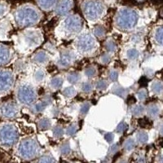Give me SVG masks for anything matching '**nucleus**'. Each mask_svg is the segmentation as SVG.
Here are the masks:
<instances>
[{
	"label": "nucleus",
	"instance_id": "obj_1",
	"mask_svg": "<svg viewBox=\"0 0 163 163\" xmlns=\"http://www.w3.org/2000/svg\"><path fill=\"white\" fill-rule=\"evenodd\" d=\"M138 21V15L134 10L124 8L117 16V25L120 29L129 30L136 26Z\"/></svg>",
	"mask_w": 163,
	"mask_h": 163
},
{
	"label": "nucleus",
	"instance_id": "obj_2",
	"mask_svg": "<svg viewBox=\"0 0 163 163\" xmlns=\"http://www.w3.org/2000/svg\"><path fill=\"white\" fill-rule=\"evenodd\" d=\"M38 20V14L31 8H24L20 9L16 13V21L22 27L34 25Z\"/></svg>",
	"mask_w": 163,
	"mask_h": 163
},
{
	"label": "nucleus",
	"instance_id": "obj_3",
	"mask_svg": "<svg viewBox=\"0 0 163 163\" xmlns=\"http://www.w3.org/2000/svg\"><path fill=\"white\" fill-rule=\"evenodd\" d=\"M83 12L87 19L95 21L100 18L104 12V5L99 1H87L83 5Z\"/></svg>",
	"mask_w": 163,
	"mask_h": 163
},
{
	"label": "nucleus",
	"instance_id": "obj_4",
	"mask_svg": "<svg viewBox=\"0 0 163 163\" xmlns=\"http://www.w3.org/2000/svg\"><path fill=\"white\" fill-rule=\"evenodd\" d=\"M95 38L89 34H82L76 40V47L82 53H89L95 48Z\"/></svg>",
	"mask_w": 163,
	"mask_h": 163
},
{
	"label": "nucleus",
	"instance_id": "obj_5",
	"mask_svg": "<svg viewBox=\"0 0 163 163\" xmlns=\"http://www.w3.org/2000/svg\"><path fill=\"white\" fill-rule=\"evenodd\" d=\"M17 131L11 125H5L0 130V141L5 145H12L17 140Z\"/></svg>",
	"mask_w": 163,
	"mask_h": 163
},
{
	"label": "nucleus",
	"instance_id": "obj_6",
	"mask_svg": "<svg viewBox=\"0 0 163 163\" xmlns=\"http://www.w3.org/2000/svg\"><path fill=\"white\" fill-rule=\"evenodd\" d=\"M18 100L24 104H32L36 99V93L34 89L29 85H22L17 91Z\"/></svg>",
	"mask_w": 163,
	"mask_h": 163
},
{
	"label": "nucleus",
	"instance_id": "obj_7",
	"mask_svg": "<svg viewBox=\"0 0 163 163\" xmlns=\"http://www.w3.org/2000/svg\"><path fill=\"white\" fill-rule=\"evenodd\" d=\"M38 150V145L34 140H25L20 145L19 152L25 158H31L35 156Z\"/></svg>",
	"mask_w": 163,
	"mask_h": 163
},
{
	"label": "nucleus",
	"instance_id": "obj_8",
	"mask_svg": "<svg viewBox=\"0 0 163 163\" xmlns=\"http://www.w3.org/2000/svg\"><path fill=\"white\" fill-rule=\"evenodd\" d=\"M82 26V20L79 16H75V15L69 16L64 21V28L70 34H74V33L79 32Z\"/></svg>",
	"mask_w": 163,
	"mask_h": 163
},
{
	"label": "nucleus",
	"instance_id": "obj_9",
	"mask_svg": "<svg viewBox=\"0 0 163 163\" xmlns=\"http://www.w3.org/2000/svg\"><path fill=\"white\" fill-rule=\"evenodd\" d=\"M13 83V76L9 72H0V91L9 90Z\"/></svg>",
	"mask_w": 163,
	"mask_h": 163
},
{
	"label": "nucleus",
	"instance_id": "obj_10",
	"mask_svg": "<svg viewBox=\"0 0 163 163\" xmlns=\"http://www.w3.org/2000/svg\"><path fill=\"white\" fill-rule=\"evenodd\" d=\"M75 59L74 54L71 51H64L60 55V58L57 61V64L60 68H67L73 62Z\"/></svg>",
	"mask_w": 163,
	"mask_h": 163
},
{
	"label": "nucleus",
	"instance_id": "obj_11",
	"mask_svg": "<svg viewBox=\"0 0 163 163\" xmlns=\"http://www.w3.org/2000/svg\"><path fill=\"white\" fill-rule=\"evenodd\" d=\"M25 41L28 43V45L30 47H35L38 46L41 42H42V37L40 34L36 31L29 32L27 34V35L25 37Z\"/></svg>",
	"mask_w": 163,
	"mask_h": 163
},
{
	"label": "nucleus",
	"instance_id": "obj_12",
	"mask_svg": "<svg viewBox=\"0 0 163 163\" xmlns=\"http://www.w3.org/2000/svg\"><path fill=\"white\" fill-rule=\"evenodd\" d=\"M73 7V0H61L56 8V13L63 16L68 12Z\"/></svg>",
	"mask_w": 163,
	"mask_h": 163
},
{
	"label": "nucleus",
	"instance_id": "obj_13",
	"mask_svg": "<svg viewBox=\"0 0 163 163\" xmlns=\"http://www.w3.org/2000/svg\"><path fill=\"white\" fill-rule=\"evenodd\" d=\"M2 113L7 118H12L17 113V108L12 103H8L3 105L2 109Z\"/></svg>",
	"mask_w": 163,
	"mask_h": 163
},
{
	"label": "nucleus",
	"instance_id": "obj_14",
	"mask_svg": "<svg viewBox=\"0 0 163 163\" xmlns=\"http://www.w3.org/2000/svg\"><path fill=\"white\" fill-rule=\"evenodd\" d=\"M33 60H34V61L35 63L39 64H46L48 61L49 56H48V54L46 51H40L37 52L36 54L34 55Z\"/></svg>",
	"mask_w": 163,
	"mask_h": 163
},
{
	"label": "nucleus",
	"instance_id": "obj_15",
	"mask_svg": "<svg viewBox=\"0 0 163 163\" xmlns=\"http://www.w3.org/2000/svg\"><path fill=\"white\" fill-rule=\"evenodd\" d=\"M150 89L151 91L157 94V95H160L163 93V82L158 80H154L152 82L151 85H150Z\"/></svg>",
	"mask_w": 163,
	"mask_h": 163
},
{
	"label": "nucleus",
	"instance_id": "obj_16",
	"mask_svg": "<svg viewBox=\"0 0 163 163\" xmlns=\"http://www.w3.org/2000/svg\"><path fill=\"white\" fill-rule=\"evenodd\" d=\"M51 104V99H45L44 100L38 102V104H36L34 107V113H41L42 112L44 109L47 108V105H49Z\"/></svg>",
	"mask_w": 163,
	"mask_h": 163
},
{
	"label": "nucleus",
	"instance_id": "obj_17",
	"mask_svg": "<svg viewBox=\"0 0 163 163\" xmlns=\"http://www.w3.org/2000/svg\"><path fill=\"white\" fill-rule=\"evenodd\" d=\"M159 113H160V109H159L158 105H157V104H149V107L147 108V113L150 118H157L158 116Z\"/></svg>",
	"mask_w": 163,
	"mask_h": 163
},
{
	"label": "nucleus",
	"instance_id": "obj_18",
	"mask_svg": "<svg viewBox=\"0 0 163 163\" xmlns=\"http://www.w3.org/2000/svg\"><path fill=\"white\" fill-rule=\"evenodd\" d=\"M10 58V51L9 50L4 47L0 46V64H4L8 61Z\"/></svg>",
	"mask_w": 163,
	"mask_h": 163
},
{
	"label": "nucleus",
	"instance_id": "obj_19",
	"mask_svg": "<svg viewBox=\"0 0 163 163\" xmlns=\"http://www.w3.org/2000/svg\"><path fill=\"white\" fill-rule=\"evenodd\" d=\"M155 41L158 43L159 45L163 46V26L159 27L157 29L154 34Z\"/></svg>",
	"mask_w": 163,
	"mask_h": 163
},
{
	"label": "nucleus",
	"instance_id": "obj_20",
	"mask_svg": "<svg viewBox=\"0 0 163 163\" xmlns=\"http://www.w3.org/2000/svg\"><path fill=\"white\" fill-rule=\"evenodd\" d=\"M136 139L138 143H140L141 145L147 143V141L149 140V136L147 134V132L144 131H139L136 135Z\"/></svg>",
	"mask_w": 163,
	"mask_h": 163
},
{
	"label": "nucleus",
	"instance_id": "obj_21",
	"mask_svg": "<svg viewBox=\"0 0 163 163\" xmlns=\"http://www.w3.org/2000/svg\"><path fill=\"white\" fill-rule=\"evenodd\" d=\"M145 107L143 105H140V104H137V105H135L131 109V113L134 116L136 117H140L141 115H143L144 113H145Z\"/></svg>",
	"mask_w": 163,
	"mask_h": 163
},
{
	"label": "nucleus",
	"instance_id": "obj_22",
	"mask_svg": "<svg viewBox=\"0 0 163 163\" xmlns=\"http://www.w3.org/2000/svg\"><path fill=\"white\" fill-rule=\"evenodd\" d=\"M140 56V52L135 48H131L127 51V59L130 60H136L139 58Z\"/></svg>",
	"mask_w": 163,
	"mask_h": 163
},
{
	"label": "nucleus",
	"instance_id": "obj_23",
	"mask_svg": "<svg viewBox=\"0 0 163 163\" xmlns=\"http://www.w3.org/2000/svg\"><path fill=\"white\" fill-rule=\"evenodd\" d=\"M63 84V78L60 77H53L50 82V86L54 89H58Z\"/></svg>",
	"mask_w": 163,
	"mask_h": 163
},
{
	"label": "nucleus",
	"instance_id": "obj_24",
	"mask_svg": "<svg viewBox=\"0 0 163 163\" xmlns=\"http://www.w3.org/2000/svg\"><path fill=\"white\" fill-rule=\"evenodd\" d=\"M56 0H38V3L43 9H49L55 4Z\"/></svg>",
	"mask_w": 163,
	"mask_h": 163
},
{
	"label": "nucleus",
	"instance_id": "obj_25",
	"mask_svg": "<svg viewBox=\"0 0 163 163\" xmlns=\"http://www.w3.org/2000/svg\"><path fill=\"white\" fill-rule=\"evenodd\" d=\"M51 126V122L48 118H42L38 122V127L40 130H47Z\"/></svg>",
	"mask_w": 163,
	"mask_h": 163
},
{
	"label": "nucleus",
	"instance_id": "obj_26",
	"mask_svg": "<svg viewBox=\"0 0 163 163\" xmlns=\"http://www.w3.org/2000/svg\"><path fill=\"white\" fill-rule=\"evenodd\" d=\"M67 79L71 83H77L81 79V76L78 73H70L67 76Z\"/></svg>",
	"mask_w": 163,
	"mask_h": 163
},
{
	"label": "nucleus",
	"instance_id": "obj_27",
	"mask_svg": "<svg viewBox=\"0 0 163 163\" xmlns=\"http://www.w3.org/2000/svg\"><path fill=\"white\" fill-rule=\"evenodd\" d=\"M112 91H113L114 94H117V95H120V96H125L127 95V89L123 88L122 86H114L113 88H112Z\"/></svg>",
	"mask_w": 163,
	"mask_h": 163
},
{
	"label": "nucleus",
	"instance_id": "obj_28",
	"mask_svg": "<svg viewBox=\"0 0 163 163\" xmlns=\"http://www.w3.org/2000/svg\"><path fill=\"white\" fill-rule=\"evenodd\" d=\"M116 47H117L116 43H115L114 41L112 40V39H109V40L105 42V48H106L107 51H109V52H113V51H115Z\"/></svg>",
	"mask_w": 163,
	"mask_h": 163
},
{
	"label": "nucleus",
	"instance_id": "obj_29",
	"mask_svg": "<svg viewBox=\"0 0 163 163\" xmlns=\"http://www.w3.org/2000/svg\"><path fill=\"white\" fill-rule=\"evenodd\" d=\"M63 94L64 95H65L66 97L70 98V97H73V96L75 95L76 91H75V89H74L73 86H69V87H67V88H65V89L64 90Z\"/></svg>",
	"mask_w": 163,
	"mask_h": 163
},
{
	"label": "nucleus",
	"instance_id": "obj_30",
	"mask_svg": "<svg viewBox=\"0 0 163 163\" xmlns=\"http://www.w3.org/2000/svg\"><path fill=\"white\" fill-rule=\"evenodd\" d=\"M124 147H125V149L126 150L131 151V150H132L135 148V141L133 140L132 139H128V140L125 141Z\"/></svg>",
	"mask_w": 163,
	"mask_h": 163
},
{
	"label": "nucleus",
	"instance_id": "obj_31",
	"mask_svg": "<svg viewBox=\"0 0 163 163\" xmlns=\"http://www.w3.org/2000/svg\"><path fill=\"white\" fill-rule=\"evenodd\" d=\"M137 99L140 101H143V100H146V98L148 97V93H147V91L145 89H140V91H138L137 93Z\"/></svg>",
	"mask_w": 163,
	"mask_h": 163
},
{
	"label": "nucleus",
	"instance_id": "obj_32",
	"mask_svg": "<svg viewBox=\"0 0 163 163\" xmlns=\"http://www.w3.org/2000/svg\"><path fill=\"white\" fill-rule=\"evenodd\" d=\"M82 91L85 93H89L92 91V84L90 83L89 82H86L84 83H82V85L81 86Z\"/></svg>",
	"mask_w": 163,
	"mask_h": 163
},
{
	"label": "nucleus",
	"instance_id": "obj_33",
	"mask_svg": "<svg viewBox=\"0 0 163 163\" xmlns=\"http://www.w3.org/2000/svg\"><path fill=\"white\" fill-rule=\"evenodd\" d=\"M44 77H45V73H44L43 70H42V69L38 70L35 73V74H34V78H35V80L37 82L42 81L44 79Z\"/></svg>",
	"mask_w": 163,
	"mask_h": 163
},
{
	"label": "nucleus",
	"instance_id": "obj_34",
	"mask_svg": "<svg viewBox=\"0 0 163 163\" xmlns=\"http://www.w3.org/2000/svg\"><path fill=\"white\" fill-rule=\"evenodd\" d=\"M85 75L88 77H92L96 74V69L95 67H89L85 69Z\"/></svg>",
	"mask_w": 163,
	"mask_h": 163
},
{
	"label": "nucleus",
	"instance_id": "obj_35",
	"mask_svg": "<svg viewBox=\"0 0 163 163\" xmlns=\"http://www.w3.org/2000/svg\"><path fill=\"white\" fill-rule=\"evenodd\" d=\"M64 134V130L62 127H55L53 129V136L56 138H59L63 136Z\"/></svg>",
	"mask_w": 163,
	"mask_h": 163
},
{
	"label": "nucleus",
	"instance_id": "obj_36",
	"mask_svg": "<svg viewBox=\"0 0 163 163\" xmlns=\"http://www.w3.org/2000/svg\"><path fill=\"white\" fill-rule=\"evenodd\" d=\"M77 130V127L75 124L70 125V126L66 129V134H67L68 136H73V135H74V134L76 133Z\"/></svg>",
	"mask_w": 163,
	"mask_h": 163
},
{
	"label": "nucleus",
	"instance_id": "obj_37",
	"mask_svg": "<svg viewBox=\"0 0 163 163\" xmlns=\"http://www.w3.org/2000/svg\"><path fill=\"white\" fill-rule=\"evenodd\" d=\"M95 86L98 90H104L108 86V82L105 80H100V81L97 82Z\"/></svg>",
	"mask_w": 163,
	"mask_h": 163
},
{
	"label": "nucleus",
	"instance_id": "obj_38",
	"mask_svg": "<svg viewBox=\"0 0 163 163\" xmlns=\"http://www.w3.org/2000/svg\"><path fill=\"white\" fill-rule=\"evenodd\" d=\"M95 34L97 37H100V38H102V37L104 36L105 34V29L104 28L101 27V26H97V27L95 29Z\"/></svg>",
	"mask_w": 163,
	"mask_h": 163
},
{
	"label": "nucleus",
	"instance_id": "obj_39",
	"mask_svg": "<svg viewBox=\"0 0 163 163\" xmlns=\"http://www.w3.org/2000/svg\"><path fill=\"white\" fill-rule=\"evenodd\" d=\"M90 106H91V104H89L88 102L84 103V104L81 106V108H80V113L82 114V115L86 114V113L88 112L89 109H90Z\"/></svg>",
	"mask_w": 163,
	"mask_h": 163
},
{
	"label": "nucleus",
	"instance_id": "obj_40",
	"mask_svg": "<svg viewBox=\"0 0 163 163\" xmlns=\"http://www.w3.org/2000/svg\"><path fill=\"white\" fill-rule=\"evenodd\" d=\"M109 79L112 80V81H116L118 77V72L117 70H115V69H112V70L109 72Z\"/></svg>",
	"mask_w": 163,
	"mask_h": 163
},
{
	"label": "nucleus",
	"instance_id": "obj_41",
	"mask_svg": "<svg viewBox=\"0 0 163 163\" xmlns=\"http://www.w3.org/2000/svg\"><path fill=\"white\" fill-rule=\"evenodd\" d=\"M60 152L63 154H68L70 152V146L68 144H64L60 148Z\"/></svg>",
	"mask_w": 163,
	"mask_h": 163
},
{
	"label": "nucleus",
	"instance_id": "obj_42",
	"mask_svg": "<svg viewBox=\"0 0 163 163\" xmlns=\"http://www.w3.org/2000/svg\"><path fill=\"white\" fill-rule=\"evenodd\" d=\"M111 60V56L109 54H104L100 57V62L102 64H108Z\"/></svg>",
	"mask_w": 163,
	"mask_h": 163
},
{
	"label": "nucleus",
	"instance_id": "obj_43",
	"mask_svg": "<svg viewBox=\"0 0 163 163\" xmlns=\"http://www.w3.org/2000/svg\"><path fill=\"white\" fill-rule=\"evenodd\" d=\"M38 163H55V161L50 157H43L38 161Z\"/></svg>",
	"mask_w": 163,
	"mask_h": 163
},
{
	"label": "nucleus",
	"instance_id": "obj_44",
	"mask_svg": "<svg viewBox=\"0 0 163 163\" xmlns=\"http://www.w3.org/2000/svg\"><path fill=\"white\" fill-rule=\"evenodd\" d=\"M127 124L125 123V122H122L119 125H118V128H117V131L119 132V133H122V132L124 131L126 129H127Z\"/></svg>",
	"mask_w": 163,
	"mask_h": 163
},
{
	"label": "nucleus",
	"instance_id": "obj_45",
	"mask_svg": "<svg viewBox=\"0 0 163 163\" xmlns=\"http://www.w3.org/2000/svg\"><path fill=\"white\" fill-rule=\"evenodd\" d=\"M113 138H114V136H113V133H107L106 135H105V139H106V140L108 141V142H112L113 140Z\"/></svg>",
	"mask_w": 163,
	"mask_h": 163
},
{
	"label": "nucleus",
	"instance_id": "obj_46",
	"mask_svg": "<svg viewBox=\"0 0 163 163\" xmlns=\"http://www.w3.org/2000/svg\"><path fill=\"white\" fill-rule=\"evenodd\" d=\"M117 150H118V145H114L111 147V149H110V152H112L113 153H116V151H117Z\"/></svg>",
	"mask_w": 163,
	"mask_h": 163
},
{
	"label": "nucleus",
	"instance_id": "obj_47",
	"mask_svg": "<svg viewBox=\"0 0 163 163\" xmlns=\"http://www.w3.org/2000/svg\"><path fill=\"white\" fill-rule=\"evenodd\" d=\"M159 132H160V134H161L162 136H163V123L160 126V127H159Z\"/></svg>",
	"mask_w": 163,
	"mask_h": 163
},
{
	"label": "nucleus",
	"instance_id": "obj_48",
	"mask_svg": "<svg viewBox=\"0 0 163 163\" xmlns=\"http://www.w3.org/2000/svg\"><path fill=\"white\" fill-rule=\"evenodd\" d=\"M138 162L139 163H145V159L144 158H140L138 160Z\"/></svg>",
	"mask_w": 163,
	"mask_h": 163
},
{
	"label": "nucleus",
	"instance_id": "obj_49",
	"mask_svg": "<svg viewBox=\"0 0 163 163\" xmlns=\"http://www.w3.org/2000/svg\"><path fill=\"white\" fill-rule=\"evenodd\" d=\"M159 162H160V163H163V154L160 157V158H159Z\"/></svg>",
	"mask_w": 163,
	"mask_h": 163
},
{
	"label": "nucleus",
	"instance_id": "obj_50",
	"mask_svg": "<svg viewBox=\"0 0 163 163\" xmlns=\"http://www.w3.org/2000/svg\"><path fill=\"white\" fill-rule=\"evenodd\" d=\"M119 163H127V162H126V161H121V162H120Z\"/></svg>",
	"mask_w": 163,
	"mask_h": 163
}]
</instances>
